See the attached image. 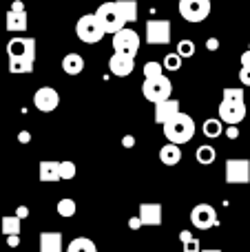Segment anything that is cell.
Wrapping results in <instances>:
<instances>
[{"label": "cell", "mask_w": 250, "mask_h": 252, "mask_svg": "<svg viewBox=\"0 0 250 252\" xmlns=\"http://www.w3.org/2000/svg\"><path fill=\"white\" fill-rule=\"evenodd\" d=\"M246 118V102H244V89H224V97L219 104V122L228 126H237Z\"/></svg>", "instance_id": "obj_1"}, {"label": "cell", "mask_w": 250, "mask_h": 252, "mask_svg": "<svg viewBox=\"0 0 250 252\" xmlns=\"http://www.w3.org/2000/svg\"><path fill=\"white\" fill-rule=\"evenodd\" d=\"M195 130H197V126H195V120L188 113H180L175 120H171L164 126V135H166L168 144H173V146H182V144L190 142Z\"/></svg>", "instance_id": "obj_2"}, {"label": "cell", "mask_w": 250, "mask_h": 252, "mask_svg": "<svg viewBox=\"0 0 250 252\" xmlns=\"http://www.w3.org/2000/svg\"><path fill=\"white\" fill-rule=\"evenodd\" d=\"M142 93H144V97L149 102L159 104V102L171 100L173 84L166 75H159V78H155V80H144V84H142Z\"/></svg>", "instance_id": "obj_3"}, {"label": "cell", "mask_w": 250, "mask_h": 252, "mask_svg": "<svg viewBox=\"0 0 250 252\" xmlns=\"http://www.w3.org/2000/svg\"><path fill=\"white\" fill-rule=\"evenodd\" d=\"M95 18L97 22H100V27L104 29V33H118V31H122L124 27H126V22L122 20V16H120L118 7H115V2H104L97 7L95 11Z\"/></svg>", "instance_id": "obj_4"}, {"label": "cell", "mask_w": 250, "mask_h": 252, "mask_svg": "<svg viewBox=\"0 0 250 252\" xmlns=\"http://www.w3.org/2000/svg\"><path fill=\"white\" fill-rule=\"evenodd\" d=\"M75 33L84 44H97L106 35L104 29L100 27V22H97L95 13H87V16L80 18L78 25H75Z\"/></svg>", "instance_id": "obj_5"}, {"label": "cell", "mask_w": 250, "mask_h": 252, "mask_svg": "<svg viewBox=\"0 0 250 252\" xmlns=\"http://www.w3.org/2000/svg\"><path fill=\"white\" fill-rule=\"evenodd\" d=\"M113 49H115V53L135 58L137 51H140V33L135 29H126L124 27L122 31H118L113 35Z\"/></svg>", "instance_id": "obj_6"}, {"label": "cell", "mask_w": 250, "mask_h": 252, "mask_svg": "<svg viewBox=\"0 0 250 252\" xmlns=\"http://www.w3.org/2000/svg\"><path fill=\"white\" fill-rule=\"evenodd\" d=\"M190 223L197 230H211L219 223V217H217V210L211 204H197L190 210Z\"/></svg>", "instance_id": "obj_7"}, {"label": "cell", "mask_w": 250, "mask_h": 252, "mask_svg": "<svg viewBox=\"0 0 250 252\" xmlns=\"http://www.w3.org/2000/svg\"><path fill=\"white\" fill-rule=\"evenodd\" d=\"M144 40L146 44H168L171 42V22L164 20V18L149 20L146 22Z\"/></svg>", "instance_id": "obj_8"}, {"label": "cell", "mask_w": 250, "mask_h": 252, "mask_svg": "<svg viewBox=\"0 0 250 252\" xmlns=\"http://www.w3.org/2000/svg\"><path fill=\"white\" fill-rule=\"evenodd\" d=\"M180 13L186 22H204L211 13V2L208 0H182Z\"/></svg>", "instance_id": "obj_9"}, {"label": "cell", "mask_w": 250, "mask_h": 252, "mask_svg": "<svg viewBox=\"0 0 250 252\" xmlns=\"http://www.w3.org/2000/svg\"><path fill=\"white\" fill-rule=\"evenodd\" d=\"M226 184H250V161L248 159H228L224 166Z\"/></svg>", "instance_id": "obj_10"}, {"label": "cell", "mask_w": 250, "mask_h": 252, "mask_svg": "<svg viewBox=\"0 0 250 252\" xmlns=\"http://www.w3.org/2000/svg\"><path fill=\"white\" fill-rule=\"evenodd\" d=\"M33 106L40 113H53L60 106V93L53 87H40L33 95Z\"/></svg>", "instance_id": "obj_11"}, {"label": "cell", "mask_w": 250, "mask_h": 252, "mask_svg": "<svg viewBox=\"0 0 250 252\" xmlns=\"http://www.w3.org/2000/svg\"><path fill=\"white\" fill-rule=\"evenodd\" d=\"M7 53H9V58H22V56L35 58V40L16 35V38H11L7 42Z\"/></svg>", "instance_id": "obj_12"}, {"label": "cell", "mask_w": 250, "mask_h": 252, "mask_svg": "<svg viewBox=\"0 0 250 252\" xmlns=\"http://www.w3.org/2000/svg\"><path fill=\"white\" fill-rule=\"evenodd\" d=\"M180 113H182V111H180V102L171 97V100H166V102H159V104H155L153 118H155V124L166 126L171 120H175Z\"/></svg>", "instance_id": "obj_13"}, {"label": "cell", "mask_w": 250, "mask_h": 252, "mask_svg": "<svg viewBox=\"0 0 250 252\" xmlns=\"http://www.w3.org/2000/svg\"><path fill=\"white\" fill-rule=\"evenodd\" d=\"M109 71L118 78H126L135 71V58L131 56H122V53H113L109 60Z\"/></svg>", "instance_id": "obj_14"}, {"label": "cell", "mask_w": 250, "mask_h": 252, "mask_svg": "<svg viewBox=\"0 0 250 252\" xmlns=\"http://www.w3.org/2000/svg\"><path fill=\"white\" fill-rule=\"evenodd\" d=\"M137 221L140 226H159L162 223V204H140Z\"/></svg>", "instance_id": "obj_15"}, {"label": "cell", "mask_w": 250, "mask_h": 252, "mask_svg": "<svg viewBox=\"0 0 250 252\" xmlns=\"http://www.w3.org/2000/svg\"><path fill=\"white\" fill-rule=\"evenodd\" d=\"M38 179H40V182H44V184L60 182V161H56V159H44V161H40Z\"/></svg>", "instance_id": "obj_16"}, {"label": "cell", "mask_w": 250, "mask_h": 252, "mask_svg": "<svg viewBox=\"0 0 250 252\" xmlns=\"http://www.w3.org/2000/svg\"><path fill=\"white\" fill-rule=\"evenodd\" d=\"M64 246H62V232H42L40 235V252H62Z\"/></svg>", "instance_id": "obj_17"}, {"label": "cell", "mask_w": 250, "mask_h": 252, "mask_svg": "<svg viewBox=\"0 0 250 252\" xmlns=\"http://www.w3.org/2000/svg\"><path fill=\"white\" fill-rule=\"evenodd\" d=\"M29 20H27V11H7V31L11 33H25Z\"/></svg>", "instance_id": "obj_18"}, {"label": "cell", "mask_w": 250, "mask_h": 252, "mask_svg": "<svg viewBox=\"0 0 250 252\" xmlns=\"http://www.w3.org/2000/svg\"><path fill=\"white\" fill-rule=\"evenodd\" d=\"M62 71L66 75H80L84 71V58L80 53H66L62 58Z\"/></svg>", "instance_id": "obj_19"}, {"label": "cell", "mask_w": 250, "mask_h": 252, "mask_svg": "<svg viewBox=\"0 0 250 252\" xmlns=\"http://www.w3.org/2000/svg\"><path fill=\"white\" fill-rule=\"evenodd\" d=\"M35 64V58L31 56H22V58H9V71L11 73H31Z\"/></svg>", "instance_id": "obj_20"}, {"label": "cell", "mask_w": 250, "mask_h": 252, "mask_svg": "<svg viewBox=\"0 0 250 252\" xmlns=\"http://www.w3.org/2000/svg\"><path fill=\"white\" fill-rule=\"evenodd\" d=\"M159 159H162L164 166H177L182 161L180 146H173V144H166V146H162V148H159Z\"/></svg>", "instance_id": "obj_21"}, {"label": "cell", "mask_w": 250, "mask_h": 252, "mask_svg": "<svg viewBox=\"0 0 250 252\" xmlns=\"http://www.w3.org/2000/svg\"><path fill=\"white\" fill-rule=\"evenodd\" d=\"M120 16H122L124 22H135L137 20V2L135 0H118L115 2Z\"/></svg>", "instance_id": "obj_22"}, {"label": "cell", "mask_w": 250, "mask_h": 252, "mask_svg": "<svg viewBox=\"0 0 250 252\" xmlns=\"http://www.w3.org/2000/svg\"><path fill=\"white\" fill-rule=\"evenodd\" d=\"M66 252H97V248L89 237H75V239L66 246Z\"/></svg>", "instance_id": "obj_23"}, {"label": "cell", "mask_w": 250, "mask_h": 252, "mask_svg": "<svg viewBox=\"0 0 250 252\" xmlns=\"http://www.w3.org/2000/svg\"><path fill=\"white\" fill-rule=\"evenodd\" d=\"M195 159H197L202 166H208V164H213V161L217 159V153H215V148L213 146L202 144V146H197V151H195Z\"/></svg>", "instance_id": "obj_24"}, {"label": "cell", "mask_w": 250, "mask_h": 252, "mask_svg": "<svg viewBox=\"0 0 250 252\" xmlns=\"http://www.w3.org/2000/svg\"><path fill=\"white\" fill-rule=\"evenodd\" d=\"M2 235L4 237H20V219L13 217H2Z\"/></svg>", "instance_id": "obj_25"}, {"label": "cell", "mask_w": 250, "mask_h": 252, "mask_svg": "<svg viewBox=\"0 0 250 252\" xmlns=\"http://www.w3.org/2000/svg\"><path fill=\"white\" fill-rule=\"evenodd\" d=\"M221 133H224V124H221L217 118H208L206 122H204V135H206L208 139L219 137Z\"/></svg>", "instance_id": "obj_26"}, {"label": "cell", "mask_w": 250, "mask_h": 252, "mask_svg": "<svg viewBox=\"0 0 250 252\" xmlns=\"http://www.w3.org/2000/svg\"><path fill=\"white\" fill-rule=\"evenodd\" d=\"M75 210H78V206H75V201L71 199V197H64V199L58 201V215H60V217H64V219L73 217Z\"/></svg>", "instance_id": "obj_27"}, {"label": "cell", "mask_w": 250, "mask_h": 252, "mask_svg": "<svg viewBox=\"0 0 250 252\" xmlns=\"http://www.w3.org/2000/svg\"><path fill=\"white\" fill-rule=\"evenodd\" d=\"M175 53L182 58V60H186V58H193L195 56V42H193V40H180V42H177Z\"/></svg>", "instance_id": "obj_28"}, {"label": "cell", "mask_w": 250, "mask_h": 252, "mask_svg": "<svg viewBox=\"0 0 250 252\" xmlns=\"http://www.w3.org/2000/svg\"><path fill=\"white\" fill-rule=\"evenodd\" d=\"M159 75H164L162 73V64L155 62V60L146 62L144 64V80H155V78H159Z\"/></svg>", "instance_id": "obj_29"}, {"label": "cell", "mask_w": 250, "mask_h": 252, "mask_svg": "<svg viewBox=\"0 0 250 252\" xmlns=\"http://www.w3.org/2000/svg\"><path fill=\"white\" fill-rule=\"evenodd\" d=\"M182 62H184V60H182L177 53H168V56L164 58V64L162 66L166 71H180L182 69Z\"/></svg>", "instance_id": "obj_30"}, {"label": "cell", "mask_w": 250, "mask_h": 252, "mask_svg": "<svg viewBox=\"0 0 250 252\" xmlns=\"http://www.w3.org/2000/svg\"><path fill=\"white\" fill-rule=\"evenodd\" d=\"M75 173H78V168H75L73 161H69V159L60 161V179H73Z\"/></svg>", "instance_id": "obj_31"}, {"label": "cell", "mask_w": 250, "mask_h": 252, "mask_svg": "<svg viewBox=\"0 0 250 252\" xmlns=\"http://www.w3.org/2000/svg\"><path fill=\"white\" fill-rule=\"evenodd\" d=\"M184 252H202V250H199V241L195 239V237H193V239H188L184 244Z\"/></svg>", "instance_id": "obj_32"}, {"label": "cell", "mask_w": 250, "mask_h": 252, "mask_svg": "<svg viewBox=\"0 0 250 252\" xmlns=\"http://www.w3.org/2000/svg\"><path fill=\"white\" fill-rule=\"evenodd\" d=\"M239 80H242L244 87H250V69H242V71H239Z\"/></svg>", "instance_id": "obj_33"}, {"label": "cell", "mask_w": 250, "mask_h": 252, "mask_svg": "<svg viewBox=\"0 0 250 252\" xmlns=\"http://www.w3.org/2000/svg\"><path fill=\"white\" fill-rule=\"evenodd\" d=\"M206 49H208V51H217V49H219V40H217V38H208L206 40Z\"/></svg>", "instance_id": "obj_34"}, {"label": "cell", "mask_w": 250, "mask_h": 252, "mask_svg": "<svg viewBox=\"0 0 250 252\" xmlns=\"http://www.w3.org/2000/svg\"><path fill=\"white\" fill-rule=\"evenodd\" d=\"M226 137H228V139H237L239 137V128H237V126H228V128H226Z\"/></svg>", "instance_id": "obj_35"}, {"label": "cell", "mask_w": 250, "mask_h": 252, "mask_svg": "<svg viewBox=\"0 0 250 252\" xmlns=\"http://www.w3.org/2000/svg\"><path fill=\"white\" fill-rule=\"evenodd\" d=\"M18 142H20V144H29L31 142V133H29V130H20V133H18Z\"/></svg>", "instance_id": "obj_36"}, {"label": "cell", "mask_w": 250, "mask_h": 252, "mask_svg": "<svg viewBox=\"0 0 250 252\" xmlns=\"http://www.w3.org/2000/svg\"><path fill=\"white\" fill-rule=\"evenodd\" d=\"M122 146L124 148H133V146H135V137H133V135H124V137H122Z\"/></svg>", "instance_id": "obj_37"}, {"label": "cell", "mask_w": 250, "mask_h": 252, "mask_svg": "<svg viewBox=\"0 0 250 252\" xmlns=\"http://www.w3.org/2000/svg\"><path fill=\"white\" fill-rule=\"evenodd\" d=\"M16 217L18 219H27V217H29V208H27V206H18V208H16Z\"/></svg>", "instance_id": "obj_38"}, {"label": "cell", "mask_w": 250, "mask_h": 252, "mask_svg": "<svg viewBox=\"0 0 250 252\" xmlns=\"http://www.w3.org/2000/svg\"><path fill=\"white\" fill-rule=\"evenodd\" d=\"M242 69H250V51L242 53Z\"/></svg>", "instance_id": "obj_39"}, {"label": "cell", "mask_w": 250, "mask_h": 252, "mask_svg": "<svg viewBox=\"0 0 250 252\" xmlns=\"http://www.w3.org/2000/svg\"><path fill=\"white\" fill-rule=\"evenodd\" d=\"M188 239H193V232H190V230H182L180 232V241H182V244H186Z\"/></svg>", "instance_id": "obj_40"}, {"label": "cell", "mask_w": 250, "mask_h": 252, "mask_svg": "<svg viewBox=\"0 0 250 252\" xmlns=\"http://www.w3.org/2000/svg\"><path fill=\"white\" fill-rule=\"evenodd\" d=\"M11 11H25V4H22L20 0H16V2L11 4Z\"/></svg>", "instance_id": "obj_41"}, {"label": "cell", "mask_w": 250, "mask_h": 252, "mask_svg": "<svg viewBox=\"0 0 250 252\" xmlns=\"http://www.w3.org/2000/svg\"><path fill=\"white\" fill-rule=\"evenodd\" d=\"M7 244L11 246V248H16V246L20 244V237H7Z\"/></svg>", "instance_id": "obj_42"}, {"label": "cell", "mask_w": 250, "mask_h": 252, "mask_svg": "<svg viewBox=\"0 0 250 252\" xmlns=\"http://www.w3.org/2000/svg\"><path fill=\"white\" fill-rule=\"evenodd\" d=\"M128 226H131L133 230H137V228H142V226H140V221H137V217H133L131 221H128Z\"/></svg>", "instance_id": "obj_43"}, {"label": "cell", "mask_w": 250, "mask_h": 252, "mask_svg": "<svg viewBox=\"0 0 250 252\" xmlns=\"http://www.w3.org/2000/svg\"><path fill=\"white\" fill-rule=\"evenodd\" d=\"M202 252H221L219 248H208V250H202Z\"/></svg>", "instance_id": "obj_44"}, {"label": "cell", "mask_w": 250, "mask_h": 252, "mask_svg": "<svg viewBox=\"0 0 250 252\" xmlns=\"http://www.w3.org/2000/svg\"><path fill=\"white\" fill-rule=\"evenodd\" d=\"M248 51H250V44H248Z\"/></svg>", "instance_id": "obj_45"}]
</instances>
